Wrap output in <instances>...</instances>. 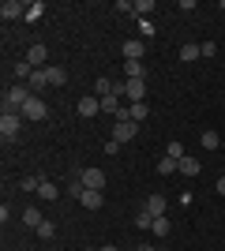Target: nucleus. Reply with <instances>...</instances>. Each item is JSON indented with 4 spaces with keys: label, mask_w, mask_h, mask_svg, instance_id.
Masks as SVG:
<instances>
[{
    "label": "nucleus",
    "mask_w": 225,
    "mask_h": 251,
    "mask_svg": "<svg viewBox=\"0 0 225 251\" xmlns=\"http://www.w3.org/2000/svg\"><path fill=\"white\" fill-rule=\"evenodd\" d=\"M34 98V90L26 83H15V86H8L4 90V113H23V105Z\"/></svg>",
    "instance_id": "f257e3e1"
},
{
    "label": "nucleus",
    "mask_w": 225,
    "mask_h": 251,
    "mask_svg": "<svg viewBox=\"0 0 225 251\" xmlns=\"http://www.w3.org/2000/svg\"><path fill=\"white\" fill-rule=\"evenodd\" d=\"M19 127H23L19 113H4L0 116V139H4V143H15V139H19Z\"/></svg>",
    "instance_id": "f03ea898"
},
{
    "label": "nucleus",
    "mask_w": 225,
    "mask_h": 251,
    "mask_svg": "<svg viewBox=\"0 0 225 251\" xmlns=\"http://www.w3.org/2000/svg\"><path fill=\"white\" fill-rule=\"evenodd\" d=\"M23 120H45V116H49V105H45L42 101V94H34L30 98V101H26V105H23Z\"/></svg>",
    "instance_id": "7ed1b4c3"
},
{
    "label": "nucleus",
    "mask_w": 225,
    "mask_h": 251,
    "mask_svg": "<svg viewBox=\"0 0 225 251\" xmlns=\"http://www.w3.org/2000/svg\"><path fill=\"white\" fill-rule=\"evenodd\" d=\"M26 8H30V4H23V0H4V4H0V15H4V23L8 19H26Z\"/></svg>",
    "instance_id": "20e7f679"
},
{
    "label": "nucleus",
    "mask_w": 225,
    "mask_h": 251,
    "mask_svg": "<svg viewBox=\"0 0 225 251\" xmlns=\"http://www.w3.org/2000/svg\"><path fill=\"white\" fill-rule=\"evenodd\" d=\"M135 135H139V124H135V120H128V124H113V139H117L120 147H124V143H131Z\"/></svg>",
    "instance_id": "39448f33"
},
{
    "label": "nucleus",
    "mask_w": 225,
    "mask_h": 251,
    "mask_svg": "<svg viewBox=\"0 0 225 251\" xmlns=\"http://www.w3.org/2000/svg\"><path fill=\"white\" fill-rule=\"evenodd\" d=\"M75 109H79V116H86V120H90V116L101 113V98H98V94H86V98H79V105H75Z\"/></svg>",
    "instance_id": "423d86ee"
},
{
    "label": "nucleus",
    "mask_w": 225,
    "mask_h": 251,
    "mask_svg": "<svg viewBox=\"0 0 225 251\" xmlns=\"http://www.w3.org/2000/svg\"><path fill=\"white\" fill-rule=\"evenodd\" d=\"M79 180H83L90 191H101V188H105V173H101V169H83Z\"/></svg>",
    "instance_id": "0eeeda50"
},
{
    "label": "nucleus",
    "mask_w": 225,
    "mask_h": 251,
    "mask_svg": "<svg viewBox=\"0 0 225 251\" xmlns=\"http://www.w3.org/2000/svg\"><path fill=\"white\" fill-rule=\"evenodd\" d=\"M49 52H45V45H30V49H26V64H30V68H49Z\"/></svg>",
    "instance_id": "6e6552de"
},
{
    "label": "nucleus",
    "mask_w": 225,
    "mask_h": 251,
    "mask_svg": "<svg viewBox=\"0 0 225 251\" xmlns=\"http://www.w3.org/2000/svg\"><path fill=\"white\" fill-rule=\"evenodd\" d=\"M79 202H83L86 210H101V206H105V195H101V191H90V188H86L83 195H79Z\"/></svg>",
    "instance_id": "1a4fd4ad"
},
{
    "label": "nucleus",
    "mask_w": 225,
    "mask_h": 251,
    "mask_svg": "<svg viewBox=\"0 0 225 251\" xmlns=\"http://www.w3.org/2000/svg\"><path fill=\"white\" fill-rule=\"evenodd\" d=\"M180 173L184 176H199V173H203V161H195L192 154H184L180 157Z\"/></svg>",
    "instance_id": "9d476101"
},
{
    "label": "nucleus",
    "mask_w": 225,
    "mask_h": 251,
    "mask_svg": "<svg viewBox=\"0 0 225 251\" xmlns=\"http://www.w3.org/2000/svg\"><path fill=\"white\" fill-rule=\"evenodd\" d=\"M26 86H30L34 94H42L45 86H49V72H45V68H38V72L30 75V83H26Z\"/></svg>",
    "instance_id": "9b49d317"
},
{
    "label": "nucleus",
    "mask_w": 225,
    "mask_h": 251,
    "mask_svg": "<svg viewBox=\"0 0 225 251\" xmlns=\"http://www.w3.org/2000/svg\"><path fill=\"white\" fill-rule=\"evenodd\" d=\"M147 42H124V60H143Z\"/></svg>",
    "instance_id": "f8f14e48"
},
{
    "label": "nucleus",
    "mask_w": 225,
    "mask_h": 251,
    "mask_svg": "<svg viewBox=\"0 0 225 251\" xmlns=\"http://www.w3.org/2000/svg\"><path fill=\"white\" fill-rule=\"evenodd\" d=\"M38 199H45V202H53V199H60V188H56L53 180H42V188H38Z\"/></svg>",
    "instance_id": "ddd939ff"
},
{
    "label": "nucleus",
    "mask_w": 225,
    "mask_h": 251,
    "mask_svg": "<svg viewBox=\"0 0 225 251\" xmlns=\"http://www.w3.org/2000/svg\"><path fill=\"white\" fill-rule=\"evenodd\" d=\"M143 75H147L143 60H124V79H143Z\"/></svg>",
    "instance_id": "4468645a"
},
{
    "label": "nucleus",
    "mask_w": 225,
    "mask_h": 251,
    "mask_svg": "<svg viewBox=\"0 0 225 251\" xmlns=\"http://www.w3.org/2000/svg\"><path fill=\"white\" fill-rule=\"evenodd\" d=\"M45 72H49V86H64V83H68V72H64V68H56V64H49Z\"/></svg>",
    "instance_id": "2eb2a0df"
},
{
    "label": "nucleus",
    "mask_w": 225,
    "mask_h": 251,
    "mask_svg": "<svg viewBox=\"0 0 225 251\" xmlns=\"http://www.w3.org/2000/svg\"><path fill=\"white\" fill-rule=\"evenodd\" d=\"M128 113H131V120H135V124H143V120H147V113H150V105H147V101H131Z\"/></svg>",
    "instance_id": "dca6fc26"
},
{
    "label": "nucleus",
    "mask_w": 225,
    "mask_h": 251,
    "mask_svg": "<svg viewBox=\"0 0 225 251\" xmlns=\"http://www.w3.org/2000/svg\"><path fill=\"white\" fill-rule=\"evenodd\" d=\"M143 206H147L150 214H154V218H161V214H165V195H150V199L143 202Z\"/></svg>",
    "instance_id": "f3484780"
},
{
    "label": "nucleus",
    "mask_w": 225,
    "mask_h": 251,
    "mask_svg": "<svg viewBox=\"0 0 225 251\" xmlns=\"http://www.w3.org/2000/svg\"><path fill=\"white\" fill-rule=\"evenodd\" d=\"M199 56H203V49H199V45H195V42L180 45V60H184V64H192V60H199Z\"/></svg>",
    "instance_id": "a211bd4d"
},
{
    "label": "nucleus",
    "mask_w": 225,
    "mask_h": 251,
    "mask_svg": "<svg viewBox=\"0 0 225 251\" xmlns=\"http://www.w3.org/2000/svg\"><path fill=\"white\" fill-rule=\"evenodd\" d=\"M158 173H161V176H169V173H180V161H176V157H161V161H158Z\"/></svg>",
    "instance_id": "6ab92c4d"
},
{
    "label": "nucleus",
    "mask_w": 225,
    "mask_h": 251,
    "mask_svg": "<svg viewBox=\"0 0 225 251\" xmlns=\"http://www.w3.org/2000/svg\"><path fill=\"white\" fill-rule=\"evenodd\" d=\"M150 232H154V236H169V218H165V214H161V218H154V225H150Z\"/></svg>",
    "instance_id": "aec40b11"
},
{
    "label": "nucleus",
    "mask_w": 225,
    "mask_h": 251,
    "mask_svg": "<svg viewBox=\"0 0 225 251\" xmlns=\"http://www.w3.org/2000/svg\"><path fill=\"white\" fill-rule=\"evenodd\" d=\"M120 105H124V101H120L117 94H105V98H101V113H109V116H113V113L120 109Z\"/></svg>",
    "instance_id": "412c9836"
},
{
    "label": "nucleus",
    "mask_w": 225,
    "mask_h": 251,
    "mask_svg": "<svg viewBox=\"0 0 225 251\" xmlns=\"http://www.w3.org/2000/svg\"><path fill=\"white\" fill-rule=\"evenodd\" d=\"M199 143H203V150H218V147H222L218 131H203V135H199Z\"/></svg>",
    "instance_id": "4be33fe9"
},
{
    "label": "nucleus",
    "mask_w": 225,
    "mask_h": 251,
    "mask_svg": "<svg viewBox=\"0 0 225 251\" xmlns=\"http://www.w3.org/2000/svg\"><path fill=\"white\" fill-rule=\"evenodd\" d=\"M42 15H45V4H42V0H34L30 8H26V23H38Z\"/></svg>",
    "instance_id": "5701e85b"
},
{
    "label": "nucleus",
    "mask_w": 225,
    "mask_h": 251,
    "mask_svg": "<svg viewBox=\"0 0 225 251\" xmlns=\"http://www.w3.org/2000/svg\"><path fill=\"white\" fill-rule=\"evenodd\" d=\"M135 225H139V229H150V225H154V214H150V210L143 206L139 214H135Z\"/></svg>",
    "instance_id": "b1692460"
},
{
    "label": "nucleus",
    "mask_w": 225,
    "mask_h": 251,
    "mask_svg": "<svg viewBox=\"0 0 225 251\" xmlns=\"http://www.w3.org/2000/svg\"><path fill=\"white\" fill-rule=\"evenodd\" d=\"M165 157H176V161L184 157V143H180V139H173L169 147H165Z\"/></svg>",
    "instance_id": "393cba45"
},
{
    "label": "nucleus",
    "mask_w": 225,
    "mask_h": 251,
    "mask_svg": "<svg viewBox=\"0 0 225 251\" xmlns=\"http://www.w3.org/2000/svg\"><path fill=\"white\" fill-rule=\"evenodd\" d=\"M38 236H42V240H53V236H56V225H53V221H42V225H38Z\"/></svg>",
    "instance_id": "a878e982"
},
{
    "label": "nucleus",
    "mask_w": 225,
    "mask_h": 251,
    "mask_svg": "<svg viewBox=\"0 0 225 251\" xmlns=\"http://www.w3.org/2000/svg\"><path fill=\"white\" fill-rule=\"evenodd\" d=\"M23 221H26V225H30V229H38V225H42L45 218H42V214H38V210L30 206V210H26V214H23Z\"/></svg>",
    "instance_id": "bb28decb"
},
{
    "label": "nucleus",
    "mask_w": 225,
    "mask_h": 251,
    "mask_svg": "<svg viewBox=\"0 0 225 251\" xmlns=\"http://www.w3.org/2000/svg\"><path fill=\"white\" fill-rule=\"evenodd\" d=\"M150 11H154V0H135V15L139 19H147Z\"/></svg>",
    "instance_id": "cd10ccee"
},
{
    "label": "nucleus",
    "mask_w": 225,
    "mask_h": 251,
    "mask_svg": "<svg viewBox=\"0 0 225 251\" xmlns=\"http://www.w3.org/2000/svg\"><path fill=\"white\" fill-rule=\"evenodd\" d=\"M83 191H86V184H83V180H79V176H75L72 184H68V195H72V199H79Z\"/></svg>",
    "instance_id": "c85d7f7f"
},
{
    "label": "nucleus",
    "mask_w": 225,
    "mask_h": 251,
    "mask_svg": "<svg viewBox=\"0 0 225 251\" xmlns=\"http://www.w3.org/2000/svg\"><path fill=\"white\" fill-rule=\"evenodd\" d=\"M94 94H98V98L113 94V83H109V79H98V83H94Z\"/></svg>",
    "instance_id": "c756f323"
},
{
    "label": "nucleus",
    "mask_w": 225,
    "mask_h": 251,
    "mask_svg": "<svg viewBox=\"0 0 225 251\" xmlns=\"http://www.w3.org/2000/svg\"><path fill=\"white\" fill-rule=\"evenodd\" d=\"M117 11H128V15H135V0H117Z\"/></svg>",
    "instance_id": "7c9ffc66"
},
{
    "label": "nucleus",
    "mask_w": 225,
    "mask_h": 251,
    "mask_svg": "<svg viewBox=\"0 0 225 251\" xmlns=\"http://www.w3.org/2000/svg\"><path fill=\"white\" fill-rule=\"evenodd\" d=\"M139 30H143V38H150V34H154V23H150V19H139Z\"/></svg>",
    "instance_id": "2f4dec72"
},
{
    "label": "nucleus",
    "mask_w": 225,
    "mask_h": 251,
    "mask_svg": "<svg viewBox=\"0 0 225 251\" xmlns=\"http://www.w3.org/2000/svg\"><path fill=\"white\" fill-rule=\"evenodd\" d=\"M199 49H203V56H218V45H214V42H203Z\"/></svg>",
    "instance_id": "473e14b6"
},
{
    "label": "nucleus",
    "mask_w": 225,
    "mask_h": 251,
    "mask_svg": "<svg viewBox=\"0 0 225 251\" xmlns=\"http://www.w3.org/2000/svg\"><path fill=\"white\" fill-rule=\"evenodd\" d=\"M105 154H109V157L120 154V143H117V139H109V143H105Z\"/></svg>",
    "instance_id": "72a5a7b5"
},
{
    "label": "nucleus",
    "mask_w": 225,
    "mask_h": 251,
    "mask_svg": "<svg viewBox=\"0 0 225 251\" xmlns=\"http://www.w3.org/2000/svg\"><path fill=\"white\" fill-rule=\"evenodd\" d=\"M214 191H218V195H225V176H218V188Z\"/></svg>",
    "instance_id": "f704fd0d"
},
{
    "label": "nucleus",
    "mask_w": 225,
    "mask_h": 251,
    "mask_svg": "<svg viewBox=\"0 0 225 251\" xmlns=\"http://www.w3.org/2000/svg\"><path fill=\"white\" fill-rule=\"evenodd\" d=\"M135 251H161V248H154V244H139Z\"/></svg>",
    "instance_id": "c9c22d12"
},
{
    "label": "nucleus",
    "mask_w": 225,
    "mask_h": 251,
    "mask_svg": "<svg viewBox=\"0 0 225 251\" xmlns=\"http://www.w3.org/2000/svg\"><path fill=\"white\" fill-rule=\"evenodd\" d=\"M98 251H120V248H113V244H105V248H98Z\"/></svg>",
    "instance_id": "e433bc0d"
},
{
    "label": "nucleus",
    "mask_w": 225,
    "mask_h": 251,
    "mask_svg": "<svg viewBox=\"0 0 225 251\" xmlns=\"http://www.w3.org/2000/svg\"><path fill=\"white\" fill-rule=\"evenodd\" d=\"M218 8H222V11H225V0H222V4H218Z\"/></svg>",
    "instance_id": "4c0bfd02"
},
{
    "label": "nucleus",
    "mask_w": 225,
    "mask_h": 251,
    "mask_svg": "<svg viewBox=\"0 0 225 251\" xmlns=\"http://www.w3.org/2000/svg\"><path fill=\"white\" fill-rule=\"evenodd\" d=\"M83 251H98V248H83Z\"/></svg>",
    "instance_id": "58836bf2"
}]
</instances>
